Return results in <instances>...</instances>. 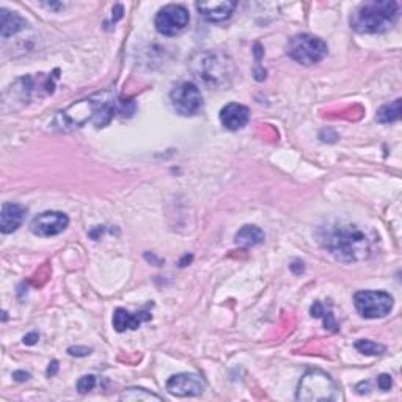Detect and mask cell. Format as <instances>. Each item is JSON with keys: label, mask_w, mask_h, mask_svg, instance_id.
<instances>
[{"label": "cell", "mask_w": 402, "mask_h": 402, "mask_svg": "<svg viewBox=\"0 0 402 402\" xmlns=\"http://www.w3.org/2000/svg\"><path fill=\"white\" fill-rule=\"evenodd\" d=\"M319 242L331 257L344 264L365 261L373 253V239L366 230L349 222H331L319 228Z\"/></svg>", "instance_id": "1"}, {"label": "cell", "mask_w": 402, "mask_h": 402, "mask_svg": "<svg viewBox=\"0 0 402 402\" xmlns=\"http://www.w3.org/2000/svg\"><path fill=\"white\" fill-rule=\"evenodd\" d=\"M117 99L112 91H103L88 99H82L77 104L60 112V126H83L85 123L93 121L98 128L109 125L115 115Z\"/></svg>", "instance_id": "2"}, {"label": "cell", "mask_w": 402, "mask_h": 402, "mask_svg": "<svg viewBox=\"0 0 402 402\" xmlns=\"http://www.w3.org/2000/svg\"><path fill=\"white\" fill-rule=\"evenodd\" d=\"M399 16V4L393 0L366 2L351 16V27L359 34H383L390 30Z\"/></svg>", "instance_id": "3"}, {"label": "cell", "mask_w": 402, "mask_h": 402, "mask_svg": "<svg viewBox=\"0 0 402 402\" xmlns=\"http://www.w3.org/2000/svg\"><path fill=\"white\" fill-rule=\"evenodd\" d=\"M192 71L210 88L222 90L233 79L234 65L227 53L219 51H206L197 53L192 60Z\"/></svg>", "instance_id": "4"}, {"label": "cell", "mask_w": 402, "mask_h": 402, "mask_svg": "<svg viewBox=\"0 0 402 402\" xmlns=\"http://www.w3.org/2000/svg\"><path fill=\"white\" fill-rule=\"evenodd\" d=\"M341 398L338 383L327 373L321 369L306 371L304 377L300 378L296 399L297 401H338Z\"/></svg>", "instance_id": "5"}, {"label": "cell", "mask_w": 402, "mask_h": 402, "mask_svg": "<svg viewBox=\"0 0 402 402\" xmlns=\"http://www.w3.org/2000/svg\"><path fill=\"white\" fill-rule=\"evenodd\" d=\"M286 52H288V56L294 61H297V63L311 66L326 58L329 46L326 44V41L321 40L319 36L310 34H299L289 38L288 46H286Z\"/></svg>", "instance_id": "6"}, {"label": "cell", "mask_w": 402, "mask_h": 402, "mask_svg": "<svg viewBox=\"0 0 402 402\" xmlns=\"http://www.w3.org/2000/svg\"><path fill=\"white\" fill-rule=\"evenodd\" d=\"M393 297L385 291H360L354 296V305L365 319L385 318L393 310Z\"/></svg>", "instance_id": "7"}, {"label": "cell", "mask_w": 402, "mask_h": 402, "mask_svg": "<svg viewBox=\"0 0 402 402\" xmlns=\"http://www.w3.org/2000/svg\"><path fill=\"white\" fill-rule=\"evenodd\" d=\"M173 109L182 117H193L203 107V96L195 83L182 82L170 93Z\"/></svg>", "instance_id": "8"}, {"label": "cell", "mask_w": 402, "mask_h": 402, "mask_svg": "<svg viewBox=\"0 0 402 402\" xmlns=\"http://www.w3.org/2000/svg\"><path fill=\"white\" fill-rule=\"evenodd\" d=\"M189 10L182 5L172 4L159 10L156 19H154V26H156V30L160 35L175 36L189 26Z\"/></svg>", "instance_id": "9"}, {"label": "cell", "mask_w": 402, "mask_h": 402, "mask_svg": "<svg viewBox=\"0 0 402 402\" xmlns=\"http://www.w3.org/2000/svg\"><path fill=\"white\" fill-rule=\"evenodd\" d=\"M69 219L68 215L60 211H46L38 214L30 223L32 233L40 237H52L57 236L68 228Z\"/></svg>", "instance_id": "10"}, {"label": "cell", "mask_w": 402, "mask_h": 402, "mask_svg": "<svg viewBox=\"0 0 402 402\" xmlns=\"http://www.w3.org/2000/svg\"><path fill=\"white\" fill-rule=\"evenodd\" d=\"M167 390L170 394L177 398H193L203 394L206 390L205 378L198 374L182 373L168 378Z\"/></svg>", "instance_id": "11"}, {"label": "cell", "mask_w": 402, "mask_h": 402, "mask_svg": "<svg viewBox=\"0 0 402 402\" xmlns=\"http://www.w3.org/2000/svg\"><path fill=\"white\" fill-rule=\"evenodd\" d=\"M197 10L201 18H205L210 22H223L231 18L236 2H230V0H215V2H198L195 4Z\"/></svg>", "instance_id": "12"}, {"label": "cell", "mask_w": 402, "mask_h": 402, "mask_svg": "<svg viewBox=\"0 0 402 402\" xmlns=\"http://www.w3.org/2000/svg\"><path fill=\"white\" fill-rule=\"evenodd\" d=\"M250 120V110L245 105L231 103L220 110V123L228 130H239L247 126Z\"/></svg>", "instance_id": "13"}, {"label": "cell", "mask_w": 402, "mask_h": 402, "mask_svg": "<svg viewBox=\"0 0 402 402\" xmlns=\"http://www.w3.org/2000/svg\"><path fill=\"white\" fill-rule=\"evenodd\" d=\"M151 319V314L143 310L138 313H130L125 308H118L117 311L113 314V329L123 334L126 330H137L138 327L142 326V322H146Z\"/></svg>", "instance_id": "14"}, {"label": "cell", "mask_w": 402, "mask_h": 402, "mask_svg": "<svg viewBox=\"0 0 402 402\" xmlns=\"http://www.w3.org/2000/svg\"><path fill=\"white\" fill-rule=\"evenodd\" d=\"M26 217V210L18 203H5L0 214V231L4 234L14 233Z\"/></svg>", "instance_id": "15"}, {"label": "cell", "mask_w": 402, "mask_h": 402, "mask_svg": "<svg viewBox=\"0 0 402 402\" xmlns=\"http://www.w3.org/2000/svg\"><path fill=\"white\" fill-rule=\"evenodd\" d=\"M264 239H266V234L261 228L254 227V225H245L236 233L234 244L237 247H241V249L247 250V249H252V247H257L262 244L264 242Z\"/></svg>", "instance_id": "16"}, {"label": "cell", "mask_w": 402, "mask_h": 402, "mask_svg": "<svg viewBox=\"0 0 402 402\" xmlns=\"http://www.w3.org/2000/svg\"><path fill=\"white\" fill-rule=\"evenodd\" d=\"M27 22L24 18H21L18 13L10 11L6 9L0 10V27H2V38H10L13 35L19 34L24 30Z\"/></svg>", "instance_id": "17"}, {"label": "cell", "mask_w": 402, "mask_h": 402, "mask_svg": "<svg viewBox=\"0 0 402 402\" xmlns=\"http://www.w3.org/2000/svg\"><path fill=\"white\" fill-rule=\"evenodd\" d=\"M401 117V99H394L391 104L382 105L377 112L376 120L382 125H390V123L398 121Z\"/></svg>", "instance_id": "18"}, {"label": "cell", "mask_w": 402, "mask_h": 402, "mask_svg": "<svg viewBox=\"0 0 402 402\" xmlns=\"http://www.w3.org/2000/svg\"><path fill=\"white\" fill-rule=\"evenodd\" d=\"M121 401H130V402H151V401H158L160 402L162 398L158 396L145 388H137V386H130V388H126L125 391L121 393L120 396Z\"/></svg>", "instance_id": "19"}, {"label": "cell", "mask_w": 402, "mask_h": 402, "mask_svg": "<svg viewBox=\"0 0 402 402\" xmlns=\"http://www.w3.org/2000/svg\"><path fill=\"white\" fill-rule=\"evenodd\" d=\"M311 316H313V318H322L326 329H329L331 331H338V324L334 318V314H331L330 308L327 305H324L322 302L316 300L314 304L311 305Z\"/></svg>", "instance_id": "20"}, {"label": "cell", "mask_w": 402, "mask_h": 402, "mask_svg": "<svg viewBox=\"0 0 402 402\" xmlns=\"http://www.w3.org/2000/svg\"><path fill=\"white\" fill-rule=\"evenodd\" d=\"M355 349L365 355H371V357H378V355L386 352L385 346L374 343V341H369V339H360V341L355 343Z\"/></svg>", "instance_id": "21"}, {"label": "cell", "mask_w": 402, "mask_h": 402, "mask_svg": "<svg viewBox=\"0 0 402 402\" xmlns=\"http://www.w3.org/2000/svg\"><path fill=\"white\" fill-rule=\"evenodd\" d=\"M96 386V377L95 376H83L79 378V382H77V391L81 394H85L91 391L93 388Z\"/></svg>", "instance_id": "22"}, {"label": "cell", "mask_w": 402, "mask_h": 402, "mask_svg": "<svg viewBox=\"0 0 402 402\" xmlns=\"http://www.w3.org/2000/svg\"><path fill=\"white\" fill-rule=\"evenodd\" d=\"M393 381H391V376L390 374H381L377 378V386L381 388L382 391H388L391 388Z\"/></svg>", "instance_id": "23"}, {"label": "cell", "mask_w": 402, "mask_h": 402, "mask_svg": "<svg viewBox=\"0 0 402 402\" xmlns=\"http://www.w3.org/2000/svg\"><path fill=\"white\" fill-rule=\"evenodd\" d=\"M68 354L73 355V357H87V355L91 354V349H88V347H82V346H73L68 349Z\"/></svg>", "instance_id": "24"}, {"label": "cell", "mask_w": 402, "mask_h": 402, "mask_svg": "<svg viewBox=\"0 0 402 402\" xmlns=\"http://www.w3.org/2000/svg\"><path fill=\"white\" fill-rule=\"evenodd\" d=\"M38 339H40V335H38L36 331H32V334H29V335L24 336V344L32 346V344H35L38 341Z\"/></svg>", "instance_id": "25"}, {"label": "cell", "mask_w": 402, "mask_h": 402, "mask_svg": "<svg viewBox=\"0 0 402 402\" xmlns=\"http://www.w3.org/2000/svg\"><path fill=\"white\" fill-rule=\"evenodd\" d=\"M13 377L16 378L18 382H24V381H29L30 374H29V373H24V371H16V373L13 374Z\"/></svg>", "instance_id": "26"}, {"label": "cell", "mask_w": 402, "mask_h": 402, "mask_svg": "<svg viewBox=\"0 0 402 402\" xmlns=\"http://www.w3.org/2000/svg\"><path fill=\"white\" fill-rule=\"evenodd\" d=\"M57 369H58V361H52L51 366L48 368V376H53V374H56Z\"/></svg>", "instance_id": "27"}]
</instances>
